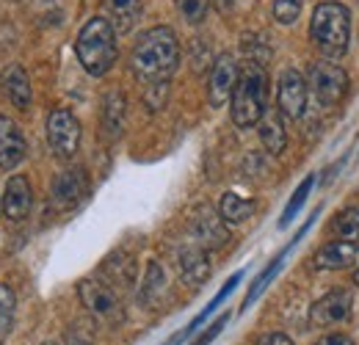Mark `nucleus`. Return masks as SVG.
I'll list each match as a JSON object with an SVG mask.
<instances>
[{
  "instance_id": "11",
  "label": "nucleus",
  "mask_w": 359,
  "mask_h": 345,
  "mask_svg": "<svg viewBox=\"0 0 359 345\" xmlns=\"http://www.w3.org/2000/svg\"><path fill=\"white\" fill-rule=\"evenodd\" d=\"M351 293L346 288H334L332 293H326L323 299H318L310 309V320L315 326H334L346 318H351Z\"/></svg>"
},
{
  "instance_id": "26",
  "label": "nucleus",
  "mask_w": 359,
  "mask_h": 345,
  "mask_svg": "<svg viewBox=\"0 0 359 345\" xmlns=\"http://www.w3.org/2000/svg\"><path fill=\"white\" fill-rule=\"evenodd\" d=\"M163 290V271L158 268V262H149L147 268V279H144V299H155V293Z\"/></svg>"
},
{
  "instance_id": "4",
  "label": "nucleus",
  "mask_w": 359,
  "mask_h": 345,
  "mask_svg": "<svg viewBox=\"0 0 359 345\" xmlns=\"http://www.w3.org/2000/svg\"><path fill=\"white\" fill-rule=\"evenodd\" d=\"M310 34L315 44L329 55V58H340L348 53V39H351V14L343 3L326 0L318 3L313 11V22H310Z\"/></svg>"
},
{
  "instance_id": "15",
  "label": "nucleus",
  "mask_w": 359,
  "mask_h": 345,
  "mask_svg": "<svg viewBox=\"0 0 359 345\" xmlns=\"http://www.w3.org/2000/svg\"><path fill=\"white\" fill-rule=\"evenodd\" d=\"M180 265V276L188 282V285H202L208 276H210V257H208V249L199 246V243H191V246H182L177 255Z\"/></svg>"
},
{
  "instance_id": "3",
  "label": "nucleus",
  "mask_w": 359,
  "mask_h": 345,
  "mask_svg": "<svg viewBox=\"0 0 359 345\" xmlns=\"http://www.w3.org/2000/svg\"><path fill=\"white\" fill-rule=\"evenodd\" d=\"M75 53H78V61L83 64V69L89 75H94V78L105 75L116 64V31H114L111 20L91 17L83 25V31L78 34Z\"/></svg>"
},
{
  "instance_id": "35",
  "label": "nucleus",
  "mask_w": 359,
  "mask_h": 345,
  "mask_svg": "<svg viewBox=\"0 0 359 345\" xmlns=\"http://www.w3.org/2000/svg\"><path fill=\"white\" fill-rule=\"evenodd\" d=\"M47 345H50V343H47Z\"/></svg>"
},
{
  "instance_id": "7",
  "label": "nucleus",
  "mask_w": 359,
  "mask_h": 345,
  "mask_svg": "<svg viewBox=\"0 0 359 345\" xmlns=\"http://www.w3.org/2000/svg\"><path fill=\"white\" fill-rule=\"evenodd\" d=\"M78 296H81V302H83V306L89 309L91 315H97V318H102L108 323L122 320V304L116 299L114 288H108V285H102L97 279H83L78 285Z\"/></svg>"
},
{
  "instance_id": "30",
  "label": "nucleus",
  "mask_w": 359,
  "mask_h": 345,
  "mask_svg": "<svg viewBox=\"0 0 359 345\" xmlns=\"http://www.w3.org/2000/svg\"><path fill=\"white\" fill-rule=\"evenodd\" d=\"M226 320H229V315H222V318H219V320H216V323H213V326H210V329H208V332H205V334H202L194 345H210L216 337H219V332L226 326Z\"/></svg>"
},
{
  "instance_id": "25",
  "label": "nucleus",
  "mask_w": 359,
  "mask_h": 345,
  "mask_svg": "<svg viewBox=\"0 0 359 345\" xmlns=\"http://www.w3.org/2000/svg\"><path fill=\"white\" fill-rule=\"evenodd\" d=\"M310 188H313V177H307V180H304V182L299 185V191L293 194V199H290V205L285 208V213H282V221H279L282 226H287V224L293 221V216H296V210H299V208H302V202L307 199V194H310Z\"/></svg>"
},
{
  "instance_id": "14",
  "label": "nucleus",
  "mask_w": 359,
  "mask_h": 345,
  "mask_svg": "<svg viewBox=\"0 0 359 345\" xmlns=\"http://www.w3.org/2000/svg\"><path fill=\"white\" fill-rule=\"evenodd\" d=\"M50 196H53V202H55L61 210L75 208V205L86 196V174L81 172V169H72V172L58 174V177L53 180Z\"/></svg>"
},
{
  "instance_id": "23",
  "label": "nucleus",
  "mask_w": 359,
  "mask_h": 345,
  "mask_svg": "<svg viewBox=\"0 0 359 345\" xmlns=\"http://www.w3.org/2000/svg\"><path fill=\"white\" fill-rule=\"evenodd\" d=\"M332 232L340 238V241H357L359 238V221L354 210H346L340 216H334L332 221Z\"/></svg>"
},
{
  "instance_id": "21",
  "label": "nucleus",
  "mask_w": 359,
  "mask_h": 345,
  "mask_svg": "<svg viewBox=\"0 0 359 345\" xmlns=\"http://www.w3.org/2000/svg\"><path fill=\"white\" fill-rule=\"evenodd\" d=\"M102 122H105V130H108V135H119L122 133V122H125V97L119 94V91H111L108 97H105V105H102Z\"/></svg>"
},
{
  "instance_id": "8",
  "label": "nucleus",
  "mask_w": 359,
  "mask_h": 345,
  "mask_svg": "<svg viewBox=\"0 0 359 345\" xmlns=\"http://www.w3.org/2000/svg\"><path fill=\"white\" fill-rule=\"evenodd\" d=\"M307 94H310V86L304 75L296 69H285L279 78V91H276L279 114L287 119H302L307 111Z\"/></svg>"
},
{
  "instance_id": "2",
  "label": "nucleus",
  "mask_w": 359,
  "mask_h": 345,
  "mask_svg": "<svg viewBox=\"0 0 359 345\" xmlns=\"http://www.w3.org/2000/svg\"><path fill=\"white\" fill-rule=\"evenodd\" d=\"M269 100V75L263 64L246 61L238 69V83L232 91V122L238 128H255L266 114Z\"/></svg>"
},
{
  "instance_id": "29",
  "label": "nucleus",
  "mask_w": 359,
  "mask_h": 345,
  "mask_svg": "<svg viewBox=\"0 0 359 345\" xmlns=\"http://www.w3.org/2000/svg\"><path fill=\"white\" fill-rule=\"evenodd\" d=\"M182 14L188 22H199L205 14V3L202 0H182Z\"/></svg>"
},
{
  "instance_id": "32",
  "label": "nucleus",
  "mask_w": 359,
  "mask_h": 345,
  "mask_svg": "<svg viewBox=\"0 0 359 345\" xmlns=\"http://www.w3.org/2000/svg\"><path fill=\"white\" fill-rule=\"evenodd\" d=\"M315 345H354V340L346 337V334H326V337H320Z\"/></svg>"
},
{
  "instance_id": "12",
  "label": "nucleus",
  "mask_w": 359,
  "mask_h": 345,
  "mask_svg": "<svg viewBox=\"0 0 359 345\" xmlns=\"http://www.w3.org/2000/svg\"><path fill=\"white\" fill-rule=\"evenodd\" d=\"M25 155H28V144H25L22 130L17 128L14 119L0 114V169L6 172L17 169L25 161Z\"/></svg>"
},
{
  "instance_id": "24",
  "label": "nucleus",
  "mask_w": 359,
  "mask_h": 345,
  "mask_svg": "<svg viewBox=\"0 0 359 345\" xmlns=\"http://www.w3.org/2000/svg\"><path fill=\"white\" fill-rule=\"evenodd\" d=\"M302 3L304 0H273V17H276V22H282V25L296 22L299 14H302Z\"/></svg>"
},
{
  "instance_id": "16",
  "label": "nucleus",
  "mask_w": 359,
  "mask_h": 345,
  "mask_svg": "<svg viewBox=\"0 0 359 345\" xmlns=\"http://www.w3.org/2000/svg\"><path fill=\"white\" fill-rule=\"evenodd\" d=\"M359 255V243L357 241H334V243H326L320 246L313 255V265L318 271H340V268H348Z\"/></svg>"
},
{
  "instance_id": "9",
  "label": "nucleus",
  "mask_w": 359,
  "mask_h": 345,
  "mask_svg": "<svg viewBox=\"0 0 359 345\" xmlns=\"http://www.w3.org/2000/svg\"><path fill=\"white\" fill-rule=\"evenodd\" d=\"M191 232H194L196 243L205 246V249H222L226 241H229V229H226L224 218L216 216V210L208 208V205H202V208L194 210V216H191Z\"/></svg>"
},
{
  "instance_id": "33",
  "label": "nucleus",
  "mask_w": 359,
  "mask_h": 345,
  "mask_svg": "<svg viewBox=\"0 0 359 345\" xmlns=\"http://www.w3.org/2000/svg\"><path fill=\"white\" fill-rule=\"evenodd\" d=\"M241 3H243V0H216V6H219L224 14H226V11H235Z\"/></svg>"
},
{
  "instance_id": "31",
  "label": "nucleus",
  "mask_w": 359,
  "mask_h": 345,
  "mask_svg": "<svg viewBox=\"0 0 359 345\" xmlns=\"http://www.w3.org/2000/svg\"><path fill=\"white\" fill-rule=\"evenodd\" d=\"M257 345H293V340H290L287 334H282V332H271V334H266Z\"/></svg>"
},
{
  "instance_id": "18",
  "label": "nucleus",
  "mask_w": 359,
  "mask_h": 345,
  "mask_svg": "<svg viewBox=\"0 0 359 345\" xmlns=\"http://www.w3.org/2000/svg\"><path fill=\"white\" fill-rule=\"evenodd\" d=\"M105 11L116 34H128L141 14V0H105Z\"/></svg>"
},
{
  "instance_id": "22",
  "label": "nucleus",
  "mask_w": 359,
  "mask_h": 345,
  "mask_svg": "<svg viewBox=\"0 0 359 345\" xmlns=\"http://www.w3.org/2000/svg\"><path fill=\"white\" fill-rule=\"evenodd\" d=\"M14 306H17L14 290H11L8 285H0V343L6 340V334H8V329H11Z\"/></svg>"
},
{
  "instance_id": "17",
  "label": "nucleus",
  "mask_w": 359,
  "mask_h": 345,
  "mask_svg": "<svg viewBox=\"0 0 359 345\" xmlns=\"http://www.w3.org/2000/svg\"><path fill=\"white\" fill-rule=\"evenodd\" d=\"M260 138H263V147L269 149L271 155H282V149L287 144V135H285V125H282V114L279 111L266 108V114L260 119Z\"/></svg>"
},
{
  "instance_id": "10",
  "label": "nucleus",
  "mask_w": 359,
  "mask_h": 345,
  "mask_svg": "<svg viewBox=\"0 0 359 345\" xmlns=\"http://www.w3.org/2000/svg\"><path fill=\"white\" fill-rule=\"evenodd\" d=\"M238 83V64L229 53H222L216 61H213V69H210V81H208V102L213 108H222L229 102L232 91Z\"/></svg>"
},
{
  "instance_id": "1",
  "label": "nucleus",
  "mask_w": 359,
  "mask_h": 345,
  "mask_svg": "<svg viewBox=\"0 0 359 345\" xmlns=\"http://www.w3.org/2000/svg\"><path fill=\"white\" fill-rule=\"evenodd\" d=\"M180 64V44L172 28H149L133 47L130 67L144 83H161L175 75Z\"/></svg>"
},
{
  "instance_id": "20",
  "label": "nucleus",
  "mask_w": 359,
  "mask_h": 345,
  "mask_svg": "<svg viewBox=\"0 0 359 345\" xmlns=\"http://www.w3.org/2000/svg\"><path fill=\"white\" fill-rule=\"evenodd\" d=\"M252 213H255V202L252 199H243V196H238L232 191L222 196L219 216L224 218V224H243Z\"/></svg>"
},
{
  "instance_id": "27",
  "label": "nucleus",
  "mask_w": 359,
  "mask_h": 345,
  "mask_svg": "<svg viewBox=\"0 0 359 345\" xmlns=\"http://www.w3.org/2000/svg\"><path fill=\"white\" fill-rule=\"evenodd\" d=\"M166 94H169V81H161V83H149V91H147V105L149 111H161V105L166 102Z\"/></svg>"
},
{
  "instance_id": "19",
  "label": "nucleus",
  "mask_w": 359,
  "mask_h": 345,
  "mask_svg": "<svg viewBox=\"0 0 359 345\" xmlns=\"http://www.w3.org/2000/svg\"><path fill=\"white\" fill-rule=\"evenodd\" d=\"M6 94L14 102V108H20V111H25L31 105V81L22 67H11L6 72Z\"/></svg>"
},
{
  "instance_id": "5",
  "label": "nucleus",
  "mask_w": 359,
  "mask_h": 345,
  "mask_svg": "<svg viewBox=\"0 0 359 345\" xmlns=\"http://www.w3.org/2000/svg\"><path fill=\"white\" fill-rule=\"evenodd\" d=\"M307 86L313 88L315 100L326 108H334L346 100L348 94V75L343 67L332 64V61H318L310 69V83Z\"/></svg>"
},
{
  "instance_id": "13",
  "label": "nucleus",
  "mask_w": 359,
  "mask_h": 345,
  "mask_svg": "<svg viewBox=\"0 0 359 345\" xmlns=\"http://www.w3.org/2000/svg\"><path fill=\"white\" fill-rule=\"evenodd\" d=\"M31 208H34V191H31L28 177H22V174L11 177L6 185V194H3V213L11 221H22L31 213Z\"/></svg>"
},
{
  "instance_id": "28",
  "label": "nucleus",
  "mask_w": 359,
  "mask_h": 345,
  "mask_svg": "<svg viewBox=\"0 0 359 345\" xmlns=\"http://www.w3.org/2000/svg\"><path fill=\"white\" fill-rule=\"evenodd\" d=\"M279 262H282V257H276V259H273V262H271L269 268H266V271H263V273L257 276V282L252 285V290H249V296H246V306H249V304H252V302H255V299H257V296H260V290L266 288V282H269L271 276L276 273V268H279Z\"/></svg>"
},
{
  "instance_id": "6",
  "label": "nucleus",
  "mask_w": 359,
  "mask_h": 345,
  "mask_svg": "<svg viewBox=\"0 0 359 345\" xmlns=\"http://www.w3.org/2000/svg\"><path fill=\"white\" fill-rule=\"evenodd\" d=\"M47 144L53 149L55 158L69 161L78 152L81 144V122L67 111V108H55L47 116Z\"/></svg>"
},
{
  "instance_id": "34",
  "label": "nucleus",
  "mask_w": 359,
  "mask_h": 345,
  "mask_svg": "<svg viewBox=\"0 0 359 345\" xmlns=\"http://www.w3.org/2000/svg\"><path fill=\"white\" fill-rule=\"evenodd\" d=\"M354 285H359V271L354 273Z\"/></svg>"
}]
</instances>
